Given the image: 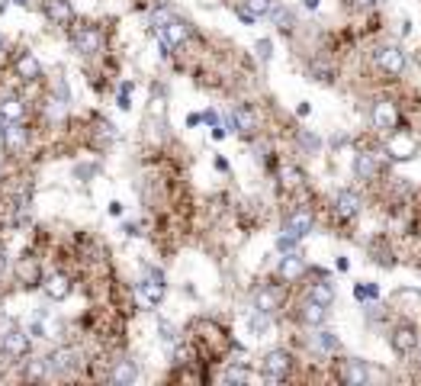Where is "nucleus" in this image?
Segmentation results:
<instances>
[{
	"label": "nucleus",
	"instance_id": "42",
	"mask_svg": "<svg viewBox=\"0 0 421 386\" xmlns=\"http://www.w3.org/2000/svg\"><path fill=\"white\" fill-rule=\"evenodd\" d=\"M302 142H306L309 148H318V139H315V135H302Z\"/></svg>",
	"mask_w": 421,
	"mask_h": 386
},
{
	"label": "nucleus",
	"instance_id": "36",
	"mask_svg": "<svg viewBox=\"0 0 421 386\" xmlns=\"http://www.w3.org/2000/svg\"><path fill=\"white\" fill-rule=\"evenodd\" d=\"M161 338H164V345H174V329L168 322H161Z\"/></svg>",
	"mask_w": 421,
	"mask_h": 386
},
{
	"label": "nucleus",
	"instance_id": "22",
	"mask_svg": "<svg viewBox=\"0 0 421 386\" xmlns=\"http://www.w3.org/2000/svg\"><path fill=\"white\" fill-rule=\"evenodd\" d=\"M17 75L26 77V81H32V77H39V61L32 52H23V55L17 58Z\"/></svg>",
	"mask_w": 421,
	"mask_h": 386
},
{
	"label": "nucleus",
	"instance_id": "37",
	"mask_svg": "<svg viewBox=\"0 0 421 386\" xmlns=\"http://www.w3.org/2000/svg\"><path fill=\"white\" fill-rule=\"evenodd\" d=\"M29 335H32V338H46V329H42V322H32V325H29Z\"/></svg>",
	"mask_w": 421,
	"mask_h": 386
},
{
	"label": "nucleus",
	"instance_id": "20",
	"mask_svg": "<svg viewBox=\"0 0 421 386\" xmlns=\"http://www.w3.org/2000/svg\"><path fill=\"white\" fill-rule=\"evenodd\" d=\"M354 174L360 180H373L376 177V155H370V151L357 155L354 158Z\"/></svg>",
	"mask_w": 421,
	"mask_h": 386
},
{
	"label": "nucleus",
	"instance_id": "5",
	"mask_svg": "<svg viewBox=\"0 0 421 386\" xmlns=\"http://www.w3.org/2000/svg\"><path fill=\"white\" fill-rule=\"evenodd\" d=\"M386 151H389V158H395V161H409L418 155V139L409 135V132H395L393 139L386 142Z\"/></svg>",
	"mask_w": 421,
	"mask_h": 386
},
{
	"label": "nucleus",
	"instance_id": "30",
	"mask_svg": "<svg viewBox=\"0 0 421 386\" xmlns=\"http://www.w3.org/2000/svg\"><path fill=\"white\" fill-rule=\"evenodd\" d=\"M271 17L277 19V26H280V29H293V13H290V10H283V7H271Z\"/></svg>",
	"mask_w": 421,
	"mask_h": 386
},
{
	"label": "nucleus",
	"instance_id": "16",
	"mask_svg": "<svg viewBox=\"0 0 421 386\" xmlns=\"http://www.w3.org/2000/svg\"><path fill=\"white\" fill-rule=\"evenodd\" d=\"M277 306H280V290H277L273 283H267V287H261V290L254 293V309L257 312H267V316H271Z\"/></svg>",
	"mask_w": 421,
	"mask_h": 386
},
{
	"label": "nucleus",
	"instance_id": "17",
	"mask_svg": "<svg viewBox=\"0 0 421 386\" xmlns=\"http://www.w3.org/2000/svg\"><path fill=\"white\" fill-rule=\"evenodd\" d=\"M300 319L306 322V325H312V329H318V325H325V319H328V306H322V302H315V300H306L300 309Z\"/></svg>",
	"mask_w": 421,
	"mask_h": 386
},
{
	"label": "nucleus",
	"instance_id": "7",
	"mask_svg": "<svg viewBox=\"0 0 421 386\" xmlns=\"http://www.w3.org/2000/svg\"><path fill=\"white\" fill-rule=\"evenodd\" d=\"M46 364H48V370H55V374H68V370H75L77 364H81V354H77L75 348H58L46 358Z\"/></svg>",
	"mask_w": 421,
	"mask_h": 386
},
{
	"label": "nucleus",
	"instance_id": "39",
	"mask_svg": "<svg viewBox=\"0 0 421 386\" xmlns=\"http://www.w3.org/2000/svg\"><path fill=\"white\" fill-rule=\"evenodd\" d=\"M129 90H132L129 84H122V94H119V106H122V110H129Z\"/></svg>",
	"mask_w": 421,
	"mask_h": 386
},
{
	"label": "nucleus",
	"instance_id": "12",
	"mask_svg": "<svg viewBox=\"0 0 421 386\" xmlns=\"http://www.w3.org/2000/svg\"><path fill=\"white\" fill-rule=\"evenodd\" d=\"M335 209H337V216L354 219L357 213H360V193H357V190H351V187L337 190V197H335Z\"/></svg>",
	"mask_w": 421,
	"mask_h": 386
},
{
	"label": "nucleus",
	"instance_id": "1",
	"mask_svg": "<svg viewBox=\"0 0 421 386\" xmlns=\"http://www.w3.org/2000/svg\"><path fill=\"white\" fill-rule=\"evenodd\" d=\"M373 65L389 77H399L409 68V55L402 52V46H380L373 52Z\"/></svg>",
	"mask_w": 421,
	"mask_h": 386
},
{
	"label": "nucleus",
	"instance_id": "34",
	"mask_svg": "<svg viewBox=\"0 0 421 386\" xmlns=\"http://www.w3.org/2000/svg\"><path fill=\"white\" fill-rule=\"evenodd\" d=\"M257 55H261L264 61L271 58V39H261V42H257Z\"/></svg>",
	"mask_w": 421,
	"mask_h": 386
},
{
	"label": "nucleus",
	"instance_id": "35",
	"mask_svg": "<svg viewBox=\"0 0 421 386\" xmlns=\"http://www.w3.org/2000/svg\"><path fill=\"white\" fill-rule=\"evenodd\" d=\"M283 180H286V187H296V184H300V174H296L293 168H286L283 171Z\"/></svg>",
	"mask_w": 421,
	"mask_h": 386
},
{
	"label": "nucleus",
	"instance_id": "32",
	"mask_svg": "<svg viewBox=\"0 0 421 386\" xmlns=\"http://www.w3.org/2000/svg\"><path fill=\"white\" fill-rule=\"evenodd\" d=\"M248 380V370L244 367H228L225 370V383H244Z\"/></svg>",
	"mask_w": 421,
	"mask_h": 386
},
{
	"label": "nucleus",
	"instance_id": "41",
	"mask_svg": "<svg viewBox=\"0 0 421 386\" xmlns=\"http://www.w3.org/2000/svg\"><path fill=\"white\" fill-rule=\"evenodd\" d=\"M203 123H209V126H219V116L209 110V113H203Z\"/></svg>",
	"mask_w": 421,
	"mask_h": 386
},
{
	"label": "nucleus",
	"instance_id": "4",
	"mask_svg": "<svg viewBox=\"0 0 421 386\" xmlns=\"http://www.w3.org/2000/svg\"><path fill=\"white\" fill-rule=\"evenodd\" d=\"M370 116H373V126L376 129H386V132H393L399 129V106L393 104V100H376L373 110H370Z\"/></svg>",
	"mask_w": 421,
	"mask_h": 386
},
{
	"label": "nucleus",
	"instance_id": "19",
	"mask_svg": "<svg viewBox=\"0 0 421 386\" xmlns=\"http://www.w3.org/2000/svg\"><path fill=\"white\" fill-rule=\"evenodd\" d=\"M312 348L318 351V354H331V351L341 348V341H337L335 331H328V329H318L315 335H312Z\"/></svg>",
	"mask_w": 421,
	"mask_h": 386
},
{
	"label": "nucleus",
	"instance_id": "47",
	"mask_svg": "<svg viewBox=\"0 0 421 386\" xmlns=\"http://www.w3.org/2000/svg\"><path fill=\"white\" fill-rule=\"evenodd\" d=\"M0 55H3V39H0Z\"/></svg>",
	"mask_w": 421,
	"mask_h": 386
},
{
	"label": "nucleus",
	"instance_id": "2",
	"mask_svg": "<svg viewBox=\"0 0 421 386\" xmlns=\"http://www.w3.org/2000/svg\"><path fill=\"white\" fill-rule=\"evenodd\" d=\"M290 370H293V358H290V351H267L261 360V377L264 380H271V383H280V380L290 377Z\"/></svg>",
	"mask_w": 421,
	"mask_h": 386
},
{
	"label": "nucleus",
	"instance_id": "9",
	"mask_svg": "<svg viewBox=\"0 0 421 386\" xmlns=\"http://www.w3.org/2000/svg\"><path fill=\"white\" fill-rule=\"evenodd\" d=\"M75 48L81 55H97L100 48H104V36H100V29L94 26H84L81 32L75 36Z\"/></svg>",
	"mask_w": 421,
	"mask_h": 386
},
{
	"label": "nucleus",
	"instance_id": "13",
	"mask_svg": "<svg viewBox=\"0 0 421 386\" xmlns=\"http://www.w3.org/2000/svg\"><path fill=\"white\" fill-rule=\"evenodd\" d=\"M393 348H395V354H412L418 348V331H415V325H399L393 331Z\"/></svg>",
	"mask_w": 421,
	"mask_h": 386
},
{
	"label": "nucleus",
	"instance_id": "27",
	"mask_svg": "<svg viewBox=\"0 0 421 386\" xmlns=\"http://www.w3.org/2000/svg\"><path fill=\"white\" fill-rule=\"evenodd\" d=\"M271 7H273V0H248V13H251V17H267V13H271Z\"/></svg>",
	"mask_w": 421,
	"mask_h": 386
},
{
	"label": "nucleus",
	"instance_id": "10",
	"mask_svg": "<svg viewBox=\"0 0 421 386\" xmlns=\"http://www.w3.org/2000/svg\"><path fill=\"white\" fill-rule=\"evenodd\" d=\"M341 380L351 383V386H364V383H370V367H366L364 360L351 358V360L341 364Z\"/></svg>",
	"mask_w": 421,
	"mask_h": 386
},
{
	"label": "nucleus",
	"instance_id": "44",
	"mask_svg": "<svg viewBox=\"0 0 421 386\" xmlns=\"http://www.w3.org/2000/svg\"><path fill=\"white\" fill-rule=\"evenodd\" d=\"M318 7V0H306V10H315Z\"/></svg>",
	"mask_w": 421,
	"mask_h": 386
},
{
	"label": "nucleus",
	"instance_id": "29",
	"mask_svg": "<svg viewBox=\"0 0 421 386\" xmlns=\"http://www.w3.org/2000/svg\"><path fill=\"white\" fill-rule=\"evenodd\" d=\"M19 280H23V283H36L39 280V267H36V261H23V264H19Z\"/></svg>",
	"mask_w": 421,
	"mask_h": 386
},
{
	"label": "nucleus",
	"instance_id": "38",
	"mask_svg": "<svg viewBox=\"0 0 421 386\" xmlns=\"http://www.w3.org/2000/svg\"><path fill=\"white\" fill-rule=\"evenodd\" d=\"M94 174H97L94 164H81V168H77V177H94Z\"/></svg>",
	"mask_w": 421,
	"mask_h": 386
},
{
	"label": "nucleus",
	"instance_id": "11",
	"mask_svg": "<svg viewBox=\"0 0 421 386\" xmlns=\"http://www.w3.org/2000/svg\"><path fill=\"white\" fill-rule=\"evenodd\" d=\"M0 351H3L7 358L19 360L29 351V335H23V331H7V335L0 338Z\"/></svg>",
	"mask_w": 421,
	"mask_h": 386
},
{
	"label": "nucleus",
	"instance_id": "6",
	"mask_svg": "<svg viewBox=\"0 0 421 386\" xmlns=\"http://www.w3.org/2000/svg\"><path fill=\"white\" fill-rule=\"evenodd\" d=\"M283 232L290 238H302V235H309L312 232V213L306 206L300 209H293L290 216H286V226H283Z\"/></svg>",
	"mask_w": 421,
	"mask_h": 386
},
{
	"label": "nucleus",
	"instance_id": "23",
	"mask_svg": "<svg viewBox=\"0 0 421 386\" xmlns=\"http://www.w3.org/2000/svg\"><path fill=\"white\" fill-rule=\"evenodd\" d=\"M309 300L322 302V306H331V302H335V287H331V283H328V280H318V283H312Z\"/></svg>",
	"mask_w": 421,
	"mask_h": 386
},
{
	"label": "nucleus",
	"instance_id": "40",
	"mask_svg": "<svg viewBox=\"0 0 421 386\" xmlns=\"http://www.w3.org/2000/svg\"><path fill=\"white\" fill-rule=\"evenodd\" d=\"M293 242H296V238H290V235H283L280 242H277V248H280V251H293Z\"/></svg>",
	"mask_w": 421,
	"mask_h": 386
},
{
	"label": "nucleus",
	"instance_id": "46",
	"mask_svg": "<svg viewBox=\"0 0 421 386\" xmlns=\"http://www.w3.org/2000/svg\"><path fill=\"white\" fill-rule=\"evenodd\" d=\"M3 267H7V258H3V251H0V273H3Z\"/></svg>",
	"mask_w": 421,
	"mask_h": 386
},
{
	"label": "nucleus",
	"instance_id": "8",
	"mask_svg": "<svg viewBox=\"0 0 421 386\" xmlns=\"http://www.w3.org/2000/svg\"><path fill=\"white\" fill-rule=\"evenodd\" d=\"M161 39H164V46H184L190 39V26L184 23V19H177V17H170L164 26H161Z\"/></svg>",
	"mask_w": 421,
	"mask_h": 386
},
{
	"label": "nucleus",
	"instance_id": "15",
	"mask_svg": "<svg viewBox=\"0 0 421 386\" xmlns=\"http://www.w3.org/2000/svg\"><path fill=\"white\" fill-rule=\"evenodd\" d=\"M46 17L55 23V26H65L75 19V10H71V0H46Z\"/></svg>",
	"mask_w": 421,
	"mask_h": 386
},
{
	"label": "nucleus",
	"instance_id": "24",
	"mask_svg": "<svg viewBox=\"0 0 421 386\" xmlns=\"http://www.w3.org/2000/svg\"><path fill=\"white\" fill-rule=\"evenodd\" d=\"M0 116H3L7 123H19V119H23V104H19L17 97H3V100H0Z\"/></svg>",
	"mask_w": 421,
	"mask_h": 386
},
{
	"label": "nucleus",
	"instance_id": "26",
	"mask_svg": "<svg viewBox=\"0 0 421 386\" xmlns=\"http://www.w3.org/2000/svg\"><path fill=\"white\" fill-rule=\"evenodd\" d=\"M0 139L17 148V145H23V142H26V132H23V126H19V123H10V126H0Z\"/></svg>",
	"mask_w": 421,
	"mask_h": 386
},
{
	"label": "nucleus",
	"instance_id": "45",
	"mask_svg": "<svg viewBox=\"0 0 421 386\" xmlns=\"http://www.w3.org/2000/svg\"><path fill=\"white\" fill-rule=\"evenodd\" d=\"M13 3H17V7H29V3H32V0H13Z\"/></svg>",
	"mask_w": 421,
	"mask_h": 386
},
{
	"label": "nucleus",
	"instance_id": "31",
	"mask_svg": "<svg viewBox=\"0 0 421 386\" xmlns=\"http://www.w3.org/2000/svg\"><path fill=\"white\" fill-rule=\"evenodd\" d=\"M48 374V364L46 360H29V367H26V377L29 380H42Z\"/></svg>",
	"mask_w": 421,
	"mask_h": 386
},
{
	"label": "nucleus",
	"instance_id": "43",
	"mask_svg": "<svg viewBox=\"0 0 421 386\" xmlns=\"http://www.w3.org/2000/svg\"><path fill=\"white\" fill-rule=\"evenodd\" d=\"M357 7H376V0H354Z\"/></svg>",
	"mask_w": 421,
	"mask_h": 386
},
{
	"label": "nucleus",
	"instance_id": "3",
	"mask_svg": "<svg viewBox=\"0 0 421 386\" xmlns=\"http://www.w3.org/2000/svg\"><path fill=\"white\" fill-rule=\"evenodd\" d=\"M164 273L161 271H155V267H148L145 271V277H141V283H139V296H141V302L145 306H158L161 300H164Z\"/></svg>",
	"mask_w": 421,
	"mask_h": 386
},
{
	"label": "nucleus",
	"instance_id": "18",
	"mask_svg": "<svg viewBox=\"0 0 421 386\" xmlns=\"http://www.w3.org/2000/svg\"><path fill=\"white\" fill-rule=\"evenodd\" d=\"M46 293H48V300H65L68 293H71V283H68L65 273H52V277H46Z\"/></svg>",
	"mask_w": 421,
	"mask_h": 386
},
{
	"label": "nucleus",
	"instance_id": "14",
	"mask_svg": "<svg viewBox=\"0 0 421 386\" xmlns=\"http://www.w3.org/2000/svg\"><path fill=\"white\" fill-rule=\"evenodd\" d=\"M302 273H306V261H302V255L300 251H286V258L280 261V277L286 283H293V280H300Z\"/></svg>",
	"mask_w": 421,
	"mask_h": 386
},
{
	"label": "nucleus",
	"instance_id": "28",
	"mask_svg": "<svg viewBox=\"0 0 421 386\" xmlns=\"http://www.w3.org/2000/svg\"><path fill=\"white\" fill-rule=\"evenodd\" d=\"M248 325H251V331H254V335H264V331L271 329V319H267V312H254Z\"/></svg>",
	"mask_w": 421,
	"mask_h": 386
},
{
	"label": "nucleus",
	"instance_id": "21",
	"mask_svg": "<svg viewBox=\"0 0 421 386\" xmlns=\"http://www.w3.org/2000/svg\"><path fill=\"white\" fill-rule=\"evenodd\" d=\"M135 377H139V370H135V364H132V360H119V364H116V370H112V383H119V386L135 383Z\"/></svg>",
	"mask_w": 421,
	"mask_h": 386
},
{
	"label": "nucleus",
	"instance_id": "33",
	"mask_svg": "<svg viewBox=\"0 0 421 386\" xmlns=\"http://www.w3.org/2000/svg\"><path fill=\"white\" fill-rule=\"evenodd\" d=\"M357 300H376V296H380V287H376V283H366V287H357Z\"/></svg>",
	"mask_w": 421,
	"mask_h": 386
},
{
	"label": "nucleus",
	"instance_id": "25",
	"mask_svg": "<svg viewBox=\"0 0 421 386\" xmlns=\"http://www.w3.org/2000/svg\"><path fill=\"white\" fill-rule=\"evenodd\" d=\"M232 123H235V129H238V132H244V135H248V132H254L257 119H254V113L248 110V106H238V110H235V116H232Z\"/></svg>",
	"mask_w": 421,
	"mask_h": 386
}]
</instances>
